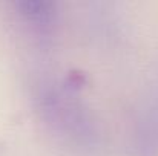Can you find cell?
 Returning <instances> with one entry per match:
<instances>
[{"instance_id":"obj_1","label":"cell","mask_w":158,"mask_h":156,"mask_svg":"<svg viewBox=\"0 0 158 156\" xmlns=\"http://www.w3.org/2000/svg\"><path fill=\"white\" fill-rule=\"evenodd\" d=\"M17 9L20 11V15L25 18V22L31 23L37 29H49L51 25L55 22V3L51 2H19L15 3Z\"/></svg>"}]
</instances>
